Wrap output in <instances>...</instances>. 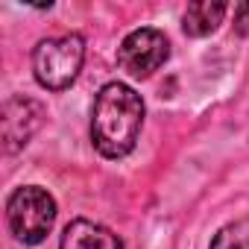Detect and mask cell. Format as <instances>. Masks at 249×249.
<instances>
[{
    "label": "cell",
    "instance_id": "6da1fadb",
    "mask_svg": "<svg viewBox=\"0 0 249 249\" xmlns=\"http://www.w3.org/2000/svg\"><path fill=\"white\" fill-rule=\"evenodd\" d=\"M144 126V100L126 82H108L94 100L91 141L100 156L123 159L138 144Z\"/></svg>",
    "mask_w": 249,
    "mask_h": 249
},
{
    "label": "cell",
    "instance_id": "7a4b0ae2",
    "mask_svg": "<svg viewBox=\"0 0 249 249\" xmlns=\"http://www.w3.org/2000/svg\"><path fill=\"white\" fill-rule=\"evenodd\" d=\"M82 62H85V41L76 33L59 36V38H44L33 53L36 79L47 91L71 88L82 71Z\"/></svg>",
    "mask_w": 249,
    "mask_h": 249
},
{
    "label": "cell",
    "instance_id": "3957f363",
    "mask_svg": "<svg viewBox=\"0 0 249 249\" xmlns=\"http://www.w3.org/2000/svg\"><path fill=\"white\" fill-rule=\"evenodd\" d=\"M6 220L21 243L36 246L50 234L56 223V199L38 185H24L6 202Z\"/></svg>",
    "mask_w": 249,
    "mask_h": 249
},
{
    "label": "cell",
    "instance_id": "277c9868",
    "mask_svg": "<svg viewBox=\"0 0 249 249\" xmlns=\"http://www.w3.org/2000/svg\"><path fill=\"white\" fill-rule=\"evenodd\" d=\"M170 56V44L164 38V33L153 30V27H141L135 33H129L117 47V65L135 79H147L153 76Z\"/></svg>",
    "mask_w": 249,
    "mask_h": 249
},
{
    "label": "cell",
    "instance_id": "5b68a950",
    "mask_svg": "<svg viewBox=\"0 0 249 249\" xmlns=\"http://www.w3.org/2000/svg\"><path fill=\"white\" fill-rule=\"evenodd\" d=\"M44 120V106L30 100V97H12L3 103V150L6 153H18L21 147L30 144V138L38 132Z\"/></svg>",
    "mask_w": 249,
    "mask_h": 249
},
{
    "label": "cell",
    "instance_id": "8992f818",
    "mask_svg": "<svg viewBox=\"0 0 249 249\" xmlns=\"http://www.w3.org/2000/svg\"><path fill=\"white\" fill-rule=\"evenodd\" d=\"M59 249H123V243L114 231H108L100 223L73 220V223L65 226Z\"/></svg>",
    "mask_w": 249,
    "mask_h": 249
},
{
    "label": "cell",
    "instance_id": "52a82bcc",
    "mask_svg": "<svg viewBox=\"0 0 249 249\" xmlns=\"http://www.w3.org/2000/svg\"><path fill=\"white\" fill-rule=\"evenodd\" d=\"M226 12H229V6L220 3V0H196V3H188L185 18H182V30L188 36H194V38L211 36L223 24Z\"/></svg>",
    "mask_w": 249,
    "mask_h": 249
},
{
    "label": "cell",
    "instance_id": "ba28073f",
    "mask_svg": "<svg viewBox=\"0 0 249 249\" xmlns=\"http://www.w3.org/2000/svg\"><path fill=\"white\" fill-rule=\"evenodd\" d=\"M211 249H243V240H240V234H237V229H220L217 234H214V240H211Z\"/></svg>",
    "mask_w": 249,
    "mask_h": 249
},
{
    "label": "cell",
    "instance_id": "9c48e42d",
    "mask_svg": "<svg viewBox=\"0 0 249 249\" xmlns=\"http://www.w3.org/2000/svg\"><path fill=\"white\" fill-rule=\"evenodd\" d=\"M234 30L240 36H249V0L234 6Z\"/></svg>",
    "mask_w": 249,
    "mask_h": 249
}]
</instances>
